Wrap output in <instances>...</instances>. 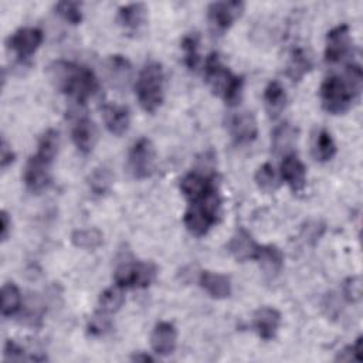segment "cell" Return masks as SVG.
I'll list each match as a JSON object with an SVG mask.
<instances>
[{"mask_svg": "<svg viewBox=\"0 0 363 363\" xmlns=\"http://www.w3.org/2000/svg\"><path fill=\"white\" fill-rule=\"evenodd\" d=\"M50 77L55 88L84 105L99 89V81L94 71L72 61L58 60L50 67Z\"/></svg>", "mask_w": 363, "mask_h": 363, "instance_id": "7a4b0ae2", "label": "cell"}, {"mask_svg": "<svg viewBox=\"0 0 363 363\" xmlns=\"http://www.w3.org/2000/svg\"><path fill=\"white\" fill-rule=\"evenodd\" d=\"M257 335L264 340H271L277 336V332L281 325V313L271 306L259 308L252 320Z\"/></svg>", "mask_w": 363, "mask_h": 363, "instance_id": "ac0fdd59", "label": "cell"}, {"mask_svg": "<svg viewBox=\"0 0 363 363\" xmlns=\"http://www.w3.org/2000/svg\"><path fill=\"white\" fill-rule=\"evenodd\" d=\"M177 343V330L173 323L162 320L156 323L150 336V345L156 354L169 356L174 352Z\"/></svg>", "mask_w": 363, "mask_h": 363, "instance_id": "e0dca14e", "label": "cell"}, {"mask_svg": "<svg viewBox=\"0 0 363 363\" xmlns=\"http://www.w3.org/2000/svg\"><path fill=\"white\" fill-rule=\"evenodd\" d=\"M199 284L214 299H224L231 295L230 278L220 272L201 271L199 277Z\"/></svg>", "mask_w": 363, "mask_h": 363, "instance_id": "ffe728a7", "label": "cell"}, {"mask_svg": "<svg viewBox=\"0 0 363 363\" xmlns=\"http://www.w3.org/2000/svg\"><path fill=\"white\" fill-rule=\"evenodd\" d=\"M88 333L91 336H95V337H99V336H105L108 332H111L112 329V322L111 319L108 318V313L105 312H96L88 322Z\"/></svg>", "mask_w": 363, "mask_h": 363, "instance_id": "d590c367", "label": "cell"}, {"mask_svg": "<svg viewBox=\"0 0 363 363\" xmlns=\"http://www.w3.org/2000/svg\"><path fill=\"white\" fill-rule=\"evenodd\" d=\"M363 86V72L359 64L346 68L343 77L330 75L323 79L319 96L322 108L332 115L347 112L352 104L359 98Z\"/></svg>", "mask_w": 363, "mask_h": 363, "instance_id": "6da1fadb", "label": "cell"}, {"mask_svg": "<svg viewBox=\"0 0 363 363\" xmlns=\"http://www.w3.org/2000/svg\"><path fill=\"white\" fill-rule=\"evenodd\" d=\"M312 69V58L309 54L302 48L296 47L291 51L286 72L292 81H299Z\"/></svg>", "mask_w": 363, "mask_h": 363, "instance_id": "cb8c5ba5", "label": "cell"}, {"mask_svg": "<svg viewBox=\"0 0 363 363\" xmlns=\"http://www.w3.org/2000/svg\"><path fill=\"white\" fill-rule=\"evenodd\" d=\"M228 132L235 145H250L258 136L257 119L251 112H238L228 119Z\"/></svg>", "mask_w": 363, "mask_h": 363, "instance_id": "7c38bea8", "label": "cell"}, {"mask_svg": "<svg viewBox=\"0 0 363 363\" xmlns=\"http://www.w3.org/2000/svg\"><path fill=\"white\" fill-rule=\"evenodd\" d=\"M342 292L346 301L359 302L362 298V279L357 275L349 277L342 285Z\"/></svg>", "mask_w": 363, "mask_h": 363, "instance_id": "8d00e7d4", "label": "cell"}, {"mask_svg": "<svg viewBox=\"0 0 363 363\" xmlns=\"http://www.w3.org/2000/svg\"><path fill=\"white\" fill-rule=\"evenodd\" d=\"M259 244L255 242L252 235L244 228L240 227L235 230L233 237L230 238L227 244L228 252L238 261V262H245L250 259H255L257 252H258Z\"/></svg>", "mask_w": 363, "mask_h": 363, "instance_id": "9a60e30c", "label": "cell"}, {"mask_svg": "<svg viewBox=\"0 0 363 363\" xmlns=\"http://www.w3.org/2000/svg\"><path fill=\"white\" fill-rule=\"evenodd\" d=\"M362 336H359L352 345L346 346L345 349H342L337 356H336V360H340V362H360L362 360Z\"/></svg>", "mask_w": 363, "mask_h": 363, "instance_id": "74e56055", "label": "cell"}, {"mask_svg": "<svg viewBox=\"0 0 363 363\" xmlns=\"http://www.w3.org/2000/svg\"><path fill=\"white\" fill-rule=\"evenodd\" d=\"M281 177L294 193H301L306 186V167L295 153H286L281 162Z\"/></svg>", "mask_w": 363, "mask_h": 363, "instance_id": "4fadbf2b", "label": "cell"}, {"mask_svg": "<svg viewBox=\"0 0 363 363\" xmlns=\"http://www.w3.org/2000/svg\"><path fill=\"white\" fill-rule=\"evenodd\" d=\"M14 152L11 149V146L9 145V142L3 138L1 139V147H0V164H1V169H7L13 162H14Z\"/></svg>", "mask_w": 363, "mask_h": 363, "instance_id": "ab89813d", "label": "cell"}, {"mask_svg": "<svg viewBox=\"0 0 363 363\" xmlns=\"http://www.w3.org/2000/svg\"><path fill=\"white\" fill-rule=\"evenodd\" d=\"M350 31L347 24H339L328 31L325 43V60L329 64L342 61L350 51Z\"/></svg>", "mask_w": 363, "mask_h": 363, "instance_id": "8fae6325", "label": "cell"}, {"mask_svg": "<svg viewBox=\"0 0 363 363\" xmlns=\"http://www.w3.org/2000/svg\"><path fill=\"white\" fill-rule=\"evenodd\" d=\"M183 223L187 231L194 237L206 235L217 223L221 213V197L217 184L201 197L189 201Z\"/></svg>", "mask_w": 363, "mask_h": 363, "instance_id": "3957f363", "label": "cell"}, {"mask_svg": "<svg viewBox=\"0 0 363 363\" xmlns=\"http://www.w3.org/2000/svg\"><path fill=\"white\" fill-rule=\"evenodd\" d=\"M157 268L149 261H135L125 262L119 265L115 271V284L121 288H147L156 279Z\"/></svg>", "mask_w": 363, "mask_h": 363, "instance_id": "5b68a950", "label": "cell"}, {"mask_svg": "<svg viewBox=\"0 0 363 363\" xmlns=\"http://www.w3.org/2000/svg\"><path fill=\"white\" fill-rule=\"evenodd\" d=\"M102 233L98 228H81L75 230L71 235V241L75 247L84 250H95L102 244Z\"/></svg>", "mask_w": 363, "mask_h": 363, "instance_id": "4dcf8cb0", "label": "cell"}, {"mask_svg": "<svg viewBox=\"0 0 363 363\" xmlns=\"http://www.w3.org/2000/svg\"><path fill=\"white\" fill-rule=\"evenodd\" d=\"M255 259L258 261L262 272L268 277L278 275L284 267V254L277 245L272 244L259 245Z\"/></svg>", "mask_w": 363, "mask_h": 363, "instance_id": "44dd1931", "label": "cell"}, {"mask_svg": "<svg viewBox=\"0 0 363 363\" xmlns=\"http://www.w3.org/2000/svg\"><path fill=\"white\" fill-rule=\"evenodd\" d=\"M11 231V220L9 217V213L6 210H1V230H0V238L4 242Z\"/></svg>", "mask_w": 363, "mask_h": 363, "instance_id": "60d3db41", "label": "cell"}, {"mask_svg": "<svg viewBox=\"0 0 363 363\" xmlns=\"http://www.w3.org/2000/svg\"><path fill=\"white\" fill-rule=\"evenodd\" d=\"M255 183L258 189L265 193H272L278 187L277 173L271 163H264L258 167L255 173Z\"/></svg>", "mask_w": 363, "mask_h": 363, "instance_id": "d6a6232c", "label": "cell"}, {"mask_svg": "<svg viewBox=\"0 0 363 363\" xmlns=\"http://www.w3.org/2000/svg\"><path fill=\"white\" fill-rule=\"evenodd\" d=\"M125 302V295H123V288L115 285L111 288H106L101 295H99V311L105 313H115L122 308Z\"/></svg>", "mask_w": 363, "mask_h": 363, "instance_id": "83f0119b", "label": "cell"}, {"mask_svg": "<svg viewBox=\"0 0 363 363\" xmlns=\"http://www.w3.org/2000/svg\"><path fill=\"white\" fill-rule=\"evenodd\" d=\"M54 11L64 21L72 26H77L82 21V7L78 1H60L54 6Z\"/></svg>", "mask_w": 363, "mask_h": 363, "instance_id": "836d02e7", "label": "cell"}, {"mask_svg": "<svg viewBox=\"0 0 363 363\" xmlns=\"http://www.w3.org/2000/svg\"><path fill=\"white\" fill-rule=\"evenodd\" d=\"M51 160L37 153L28 157L24 167L23 180L30 191L40 193L48 187L51 183Z\"/></svg>", "mask_w": 363, "mask_h": 363, "instance_id": "9c48e42d", "label": "cell"}, {"mask_svg": "<svg viewBox=\"0 0 363 363\" xmlns=\"http://www.w3.org/2000/svg\"><path fill=\"white\" fill-rule=\"evenodd\" d=\"M213 186H216L214 174L200 170H191L180 180V191L189 201L201 197Z\"/></svg>", "mask_w": 363, "mask_h": 363, "instance_id": "5bb4252c", "label": "cell"}, {"mask_svg": "<svg viewBox=\"0 0 363 363\" xmlns=\"http://www.w3.org/2000/svg\"><path fill=\"white\" fill-rule=\"evenodd\" d=\"M43 40L44 34L40 28L23 27L9 37L7 45L18 60H27L40 48Z\"/></svg>", "mask_w": 363, "mask_h": 363, "instance_id": "30bf717a", "label": "cell"}, {"mask_svg": "<svg viewBox=\"0 0 363 363\" xmlns=\"http://www.w3.org/2000/svg\"><path fill=\"white\" fill-rule=\"evenodd\" d=\"M113 184V173L106 166L95 167L91 174L88 176V186L89 190L96 196L106 194Z\"/></svg>", "mask_w": 363, "mask_h": 363, "instance_id": "484cf974", "label": "cell"}, {"mask_svg": "<svg viewBox=\"0 0 363 363\" xmlns=\"http://www.w3.org/2000/svg\"><path fill=\"white\" fill-rule=\"evenodd\" d=\"M296 139V130L289 123H282L272 133V147L275 152H286Z\"/></svg>", "mask_w": 363, "mask_h": 363, "instance_id": "1f68e13d", "label": "cell"}, {"mask_svg": "<svg viewBox=\"0 0 363 363\" xmlns=\"http://www.w3.org/2000/svg\"><path fill=\"white\" fill-rule=\"evenodd\" d=\"M244 3L238 0L214 1L207 7V20L214 34H224L242 14Z\"/></svg>", "mask_w": 363, "mask_h": 363, "instance_id": "52a82bcc", "label": "cell"}, {"mask_svg": "<svg viewBox=\"0 0 363 363\" xmlns=\"http://www.w3.org/2000/svg\"><path fill=\"white\" fill-rule=\"evenodd\" d=\"M108 67H109L111 78L115 79V82L125 84L129 79L132 67H130V62L128 61V58H125L123 55H119V54L111 55L109 61H108Z\"/></svg>", "mask_w": 363, "mask_h": 363, "instance_id": "e575fe53", "label": "cell"}, {"mask_svg": "<svg viewBox=\"0 0 363 363\" xmlns=\"http://www.w3.org/2000/svg\"><path fill=\"white\" fill-rule=\"evenodd\" d=\"M102 115L105 126L112 135L121 136L128 132L130 125V113L125 105L106 104L102 108Z\"/></svg>", "mask_w": 363, "mask_h": 363, "instance_id": "d6986e66", "label": "cell"}, {"mask_svg": "<svg viewBox=\"0 0 363 363\" xmlns=\"http://www.w3.org/2000/svg\"><path fill=\"white\" fill-rule=\"evenodd\" d=\"M204 77L211 91L221 98L225 96L228 89L238 78V75L230 72V69L223 64L221 58L216 52H211L206 60Z\"/></svg>", "mask_w": 363, "mask_h": 363, "instance_id": "ba28073f", "label": "cell"}, {"mask_svg": "<svg viewBox=\"0 0 363 363\" xmlns=\"http://www.w3.org/2000/svg\"><path fill=\"white\" fill-rule=\"evenodd\" d=\"M265 109L271 118H277L285 108L286 92L279 81H271L264 89Z\"/></svg>", "mask_w": 363, "mask_h": 363, "instance_id": "603a6c76", "label": "cell"}, {"mask_svg": "<svg viewBox=\"0 0 363 363\" xmlns=\"http://www.w3.org/2000/svg\"><path fill=\"white\" fill-rule=\"evenodd\" d=\"M156 150L150 139H138L128 155V169L135 179H147L155 170Z\"/></svg>", "mask_w": 363, "mask_h": 363, "instance_id": "8992f818", "label": "cell"}, {"mask_svg": "<svg viewBox=\"0 0 363 363\" xmlns=\"http://www.w3.org/2000/svg\"><path fill=\"white\" fill-rule=\"evenodd\" d=\"M3 356L6 360H24L26 359V350L14 340H7L4 345Z\"/></svg>", "mask_w": 363, "mask_h": 363, "instance_id": "f35d334b", "label": "cell"}, {"mask_svg": "<svg viewBox=\"0 0 363 363\" xmlns=\"http://www.w3.org/2000/svg\"><path fill=\"white\" fill-rule=\"evenodd\" d=\"M312 152H313V157L320 163L329 162L335 157L336 143H335L332 135L326 129H320L318 132V135L315 136Z\"/></svg>", "mask_w": 363, "mask_h": 363, "instance_id": "d4e9b609", "label": "cell"}, {"mask_svg": "<svg viewBox=\"0 0 363 363\" xmlns=\"http://www.w3.org/2000/svg\"><path fill=\"white\" fill-rule=\"evenodd\" d=\"M21 309V292L14 282H6L1 286V315L9 318Z\"/></svg>", "mask_w": 363, "mask_h": 363, "instance_id": "4316f807", "label": "cell"}, {"mask_svg": "<svg viewBox=\"0 0 363 363\" xmlns=\"http://www.w3.org/2000/svg\"><path fill=\"white\" fill-rule=\"evenodd\" d=\"M180 47L183 50V57H184V64L189 69H196L199 62H200V37L197 33H190L183 37Z\"/></svg>", "mask_w": 363, "mask_h": 363, "instance_id": "f1b7e54d", "label": "cell"}, {"mask_svg": "<svg viewBox=\"0 0 363 363\" xmlns=\"http://www.w3.org/2000/svg\"><path fill=\"white\" fill-rule=\"evenodd\" d=\"M146 7L143 3H130L119 7V24L129 33H136L146 21Z\"/></svg>", "mask_w": 363, "mask_h": 363, "instance_id": "7402d4cb", "label": "cell"}, {"mask_svg": "<svg viewBox=\"0 0 363 363\" xmlns=\"http://www.w3.org/2000/svg\"><path fill=\"white\" fill-rule=\"evenodd\" d=\"M164 71L163 67L156 62H147L138 75L135 92L142 109L147 113L156 112L164 99Z\"/></svg>", "mask_w": 363, "mask_h": 363, "instance_id": "277c9868", "label": "cell"}, {"mask_svg": "<svg viewBox=\"0 0 363 363\" xmlns=\"http://www.w3.org/2000/svg\"><path fill=\"white\" fill-rule=\"evenodd\" d=\"M130 359H132L133 362H153V357H152V356H149V354H146V353H142V352L135 353Z\"/></svg>", "mask_w": 363, "mask_h": 363, "instance_id": "b9f144b4", "label": "cell"}, {"mask_svg": "<svg viewBox=\"0 0 363 363\" xmlns=\"http://www.w3.org/2000/svg\"><path fill=\"white\" fill-rule=\"evenodd\" d=\"M60 147V133L55 129H47L38 139L37 155L54 162Z\"/></svg>", "mask_w": 363, "mask_h": 363, "instance_id": "f546056e", "label": "cell"}, {"mask_svg": "<svg viewBox=\"0 0 363 363\" xmlns=\"http://www.w3.org/2000/svg\"><path fill=\"white\" fill-rule=\"evenodd\" d=\"M71 138L75 147L82 155L91 153L98 140V130L95 123L88 116L78 118L72 125Z\"/></svg>", "mask_w": 363, "mask_h": 363, "instance_id": "2e32d148", "label": "cell"}]
</instances>
